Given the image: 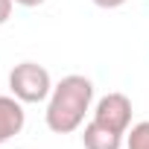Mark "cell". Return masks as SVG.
Masks as SVG:
<instances>
[{
	"mask_svg": "<svg viewBox=\"0 0 149 149\" xmlns=\"http://www.w3.org/2000/svg\"><path fill=\"white\" fill-rule=\"evenodd\" d=\"M9 91L21 102H44L53 94V79L50 70L38 61H21L9 73Z\"/></svg>",
	"mask_w": 149,
	"mask_h": 149,
	"instance_id": "2",
	"label": "cell"
},
{
	"mask_svg": "<svg viewBox=\"0 0 149 149\" xmlns=\"http://www.w3.org/2000/svg\"><path fill=\"white\" fill-rule=\"evenodd\" d=\"M18 6H26V9H32V6H41V3H47V0H15Z\"/></svg>",
	"mask_w": 149,
	"mask_h": 149,
	"instance_id": "9",
	"label": "cell"
},
{
	"mask_svg": "<svg viewBox=\"0 0 149 149\" xmlns=\"http://www.w3.org/2000/svg\"><path fill=\"white\" fill-rule=\"evenodd\" d=\"M12 6H15V0H0V26L12 18Z\"/></svg>",
	"mask_w": 149,
	"mask_h": 149,
	"instance_id": "7",
	"label": "cell"
},
{
	"mask_svg": "<svg viewBox=\"0 0 149 149\" xmlns=\"http://www.w3.org/2000/svg\"><path fill=\"white\" fill-rule=\"evenodd\" d=\"M94 6H100V9H120L123 3H129V0H91Z\"/></svg>",
	"mask_w": 149,
	"mask_h": 149,
	"instance_id": "8",
	"label": "cell"
},
{
	"mask_svg": "<svg viewBox=\"0 0 149 149\" xmlns=\"http://www.w3.org/2000/svg\"><path fill=\"white\" fill-rule=\"evenodd\" d=\"M26 123V111H24V102L12 94H3L0 97V143L12 140L15 134H21Z\"/></svg>",
	"mask_w": 149,
	"mask_h": 149,
	"instance_id": "4",
	"label": "cell"
},
{
	"mask_svg": "<svg viewBox=\"0 0 149 149\" xmlns=\"http://www.w3.org/2000/svg\"><path fill=\"white\" fill-rule=\"evenodd\" d=\"M126 149H149V120L132 126V132H126Z\"/></svg>",
	"mask_w": 149,
	"mask_h": 149,
	"instance_id": "6",
	"label": "cell"
},
{
	"mask_svg": "<svg viewBox=\"0 0 149 149\" xmlns=\"http://www.w3.org/2000/svg\"><path fill=\"white\" fill-rule=\"evenodd\" d=\"M82 146L85 149H120L123 146V134L100 126L97 120H91L82 132Z\"/></svg>",
	"mask_w": 149,
	"mask_h": 149,
	"instance_id": "5",
	"label": "cell"
},
{
	"mask_svg": "<svg viewBox=\"0 0 149 149\" xmlns=\"http://www.w3.org/2000/svg\"><path fill=\"white\" fill-rule=\"evenodd\" d=\"M94 120L117 134H126L129 132V123H132V100L126 94H105L97 108H94Z\"/></svg>",
	"mask_w": 149,
	"mask_h": 149,
	"instance_id": "3",
	"label": "cell"
},
{
	"mask_svg": "<svg viewBox=\"0 0 149 149\" xmlns=\"http://www.w3.org/2000/svg\"><path fill=\"white\" fill-rule=\"evenodd\" d=\"M94 100V82L88 76H79V73H70L64 76L58 85H53V94L47 100V129L56 134H70L76 132L85 120V111L91 108Z\"/></svg>",
	"mask_w": 149,
	"mask_h": 149,
	"instance_id": "1",
	"label": "cell"
}]
</instances>
